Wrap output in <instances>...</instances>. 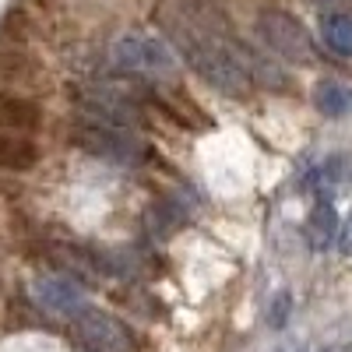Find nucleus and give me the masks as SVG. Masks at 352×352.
I'll return each mask as SVG.
<instances>
[{"instance_id": "obj_1", "label": "nucleus", "mask_w": 352, "mask_h": 352, "mask_svg": "<svg viewBox=\"0 0 352 352\" xmlns=\"http://www.w3.org/2000/svg\"><path fill=\"white\" fill-rule=\"evenodd\" d=\"M159 25L162 32L169 36L173 43V53H180L187 67L194 74H201V81H208L215 92L229 96V99H243L250 96V74L243 71L240 64V50H243V39H222L215 32H208L204 25H197L187 11L173 4H162L159 8Z\"/></svg>"}, {"instance_id": "obj_2", "label": "nucleus", "mask_w": 352, "mask_h": 352, "mask_svg": "<svg viewBox=\"0 0 352 352\" xmlns=\"http://www.w3.org/2000/svg\"><path fill=\"white\" fill-rule=\"evenodd\" d=\"M109 60H113V67L138 74V78H148V81H173L176 71H180V60H176L173 46L148 32L116 36L109 46Z\"/></svg>"}, {"instance_id": "obj_3", "label": "nucleus", "mask_w": 352, "mask_h": 352, "mask_svg": "<svg viewBox=\"0 0 352 352\" xmlns=\"http://www.w3.org/2000/svg\"><path fill=\"white\" fill-rule=\"evenodd\" d=\"M71 144L81 148L85 155H96L102 162H120V166H131L144 155V144L127 131V127H116V124H102V120H92V116H81V120L71 124L67 131Z\"/></svg>"}, {"instance_id": "obj_4", "label": "nucleus", "mask_w": 352, "mask_h": 352, "mask_svg": "<svg viewBox=\"0 0 352 352\" xmlns=\"http://www.w3.org/2000/svg\"><path fill=\"white\" fill-rule=\"evenodd\" d=\"M257 36L275 56L292 64H317V46L314 36L307 32V25L300 18H292L289 11L268 8L257 14Z\"/></svg>"}, {"instance_id": "obj_5", "label": "nucleus", "mask_w": 352, "mask_h": 352, "mask_svg": "<svg viewBox=\"0 0 352 352\" xmlns=\"http://www.w3.org/2000/svg\"><path fill=\"white\" fill-rule=\"evenodd\" d=\"M71 320H74V335H78L85 352H134L131 331L113 314L96 310V307H85Z\"/></svg>"}, {"instance_id": "obj_6", "label": "nucleus", "mask_w": 352, "mask_h": 352, "mask_svg": "<svg viewBox=\"0 0 352 352\" xmlns=\"http://www.w3.org/2000/svg\"><path fill=\"white\" fill-rule=\"evenodd\" d=\"M36 300H39V307L50 310L53 317H67V320H71L78 310L88 307L85 289H81L78 282L64 278V275H46V278H39V282H36Z\"/></svg>"}, {"instance_id": "obj_7", "label": "nucleus", "mask_w": 352, "mask_h": 352, "mask_svg": "<svg viewBox=\"0 0 352 352\" xmlns=\"http://www.w3.org/2000/svg\"><path fill=\"white\" fill-rule=\"evenodd\" d=\"M39 166V144L28 134H14V131H0V169L11 173H25Z\"/></svg>"}, {"instance_id": "obj_8", "label": "nucleus", "mask_w": 352, "mask_h": 352, "mask_svg": "<svg viewBox=\"0 0 352 352\" xmlns=\"http://www.w3.org/2000/svg\"><path fill=\"white\" fill-rule=\"evenodd\" d=\"M43 127V109L28 99H0V131L32 138Z\"/></svg>"}, {"instance_id": "obj_9", "label": "nucleus", "mask_w": 352, "mask_h": 352, "mask_svg": "<svg viewBox=\"0 0 352 352\" xmlns=\"http://www.w3.org/2000/svg\"><path fill=\"white\" fill-rule=\"evenodd\" d=\"M314 106L317 113L331 116V120H342V116L352 113V88L338 78H320L314 85Z\"/></svg>"}, {"instance_id": "obj_10", "label": "nucleus", "mask_w": 352, "mask_h": 352, "mask_svg": "<svg viewBox=\"0 0 352 352\" xmlns=\"http://www.w3.org/2000/svg\"><path fill=\"white\" fill-rule=\"evenodd\" d=\"M338 236V215H335V204L328 197H320L310 212V222H307V243L314 250H324L331 247Z\"/></svg>"}, {"instance_id": "obj_11", "label": "nucleus", "mask_w": 352, "mask_h": 352, "mask_svg": "<svg viewBox=\"0 0 352 352\" xmlns=\"http://www.w3.org/2000/svg\"><path fill=\"white\" fill-rule=\"evenodd\" d=\"M320 39L335 56H352V14L328 11L320 18Z\"/></svg>"}, {"instance_id": "obj_12", "label": "nucleus", "mask_w": 352, "mask_h": 352, "mask_svg": "<svg viewBox=\"0 0 352 352\" xmlns=\"http://www.w3.org/2000/svg\"><path fill=\"white\" fill-rule=\"evenodd\" d=\"M314 180L328 190H345L352 184V159L349 155H331L324 166L314 173Z\"/></svg>"}, {"instance_id": "obj_13", "label": "nucleus", "mask_w": 352, "mask_h": 352, "mask_svg": "<svg viewBox=\"0 0 352 352\" xmlns=\"http://www.w3.org/2000/svg\"><path fill=\"white\" fill-rule=\"evenodd\" d=\"M289 292H278L275 296V303H272V314H268V320H272V328H282L285 324V317H289Z\"/></svg>"}, {"instance_id": "obj_14", "label": "nucleus", "mask_w": 352, "mask_h": 352, "mask_svg": "<svg viewBox=\"0 0 352 352\" xmlns=\"http://www.w3.org/2000/svg\"><path fill=\"white\" fill-rule=\"evenodd\" d=\"M335 243H338V250H342L345 257H352V215H349V219H345V226L338 229Z\"/></svg>"}, {"instance_id": "obj_15", "label": "nucleus", "mask_w": 352, "mask_h": 352, "mask_svg": "<svg viewBox=\"0 0 352 352\" xmlns=\"http://www.w3.org/2000/svg\"><path fill=\"white\" fill-rule=\"evenodd\" d=\"M314 8H320V11H338V8H349L352 0H310Z\"/></svg>"}]
</instances>
